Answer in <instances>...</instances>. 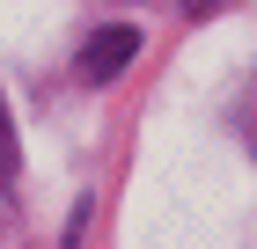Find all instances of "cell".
<instances>
[{
  "label": "cell",
  "instance_id": "obj_2",
  "mask_svg": "<svg viewBox=\"0 0 257 249\" xmlns=\"http://www.w3.org/2000/svg\"><path fill=\"white\" fill-rule=\"evenodd\" d=\"M15 169V125H8V110H0V176Z\"/></svg>",
  "mask_w": 257,
  "mask_h": 249
},
{
  "label": "cell",
  "instance_id": "obj_1",
  "mask_svg": "<svg viewBox=\"0 0 257 249\" xmlns=\"http://www.w3.org/2000/svg\"><path fill=\"white\" fill-rule=\"evenodd\" d=\"M133 52H140V30H96V37L81 44V81H110V74H125L133 66Z\"/></svg>",
  "mask_w": 257,
  "mask_h": 249
}]
</instances>
